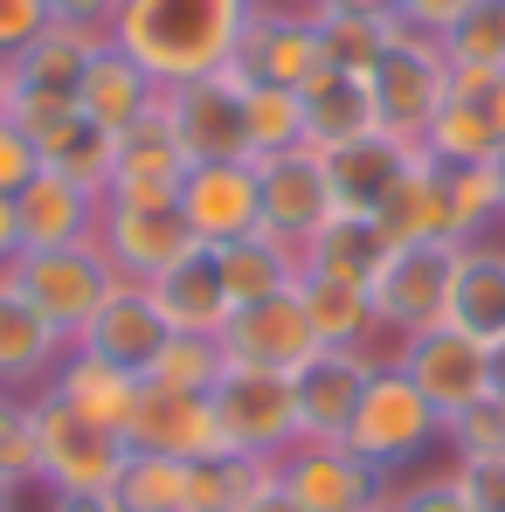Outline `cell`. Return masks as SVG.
Segmentation results:
<instances>
[{
  "instance_id": "1",
  "label": "cell",
  "mask_w": 505,
  "mask_h": 512,
  "mask_svg": "<svg viewBox=\"0 0 505 512\" xmlns=\"http://www.w3.org/2000/svg\"><path fill=\"white\" fill-rule=\"evenodd\" d=\"M256 7L263 0H118L111 49L132 56L160 90H180L236 63Z\"/></svg>"
},
{
  "instance_id": "2",
  "label": "cell",
  "mask_w": 505,
  "mask_h": 512,
  "mask_svg": "<svg viewBox=\"0 0 505 512\" xmlns=\"http://www.w3.org/2000/svg\"><path fill=\"white\" fill-rule=\"evenodd\" d=\"M339 443L395 485V471H409V464H422L429 450H443V416L422 402V388L395 367V360H381Z\"/></svg>"
},
{
  "instance_id": "3",
  "label": "cell",
  "mask_w": 505,
  "mask_h": 512,
  "mask_svg": "<svg viewBox=\"0 0 505 512\" xmlns=\"http://www.w3.org/2000/svg\"><path fill=\"white\" fill-rule=\"evenodd\" d=\"M457 256L464 243H388V256L367 277V305H374V333L388 353L416 333H436L450 319V284H457Z\"/></svg>"
},
{
  "instance_id": "4",
  "label": "cell",
  "mask_w": 505,
  "mask_h": 512,
  "mask_svg": "<svg viewBox=\"0 0 505 512\" xmlns=\"http://www.w3.org/2000/svg\"><path fill=\"white\" fill-rule=\"evenodd\" d=\"M28 429H35V485L56 492V499H104L125 471V436L70 416L49 388L28 395Z\"/></svg>"
},
{
  "instance_id": "5",
  "label": "cell",
  "mask_w": 505,
  "mask_h": 512,
  "mask_svg": "<svg viewBox=\"0 0 505 512\" xmlns=\"http://www.w3.org/2000/svg\"><path fill=\"white\" fill-rule=\"evenodd\" d=\"M367 90H374V118H381V132L402 139V146H422L429 118H436L443 97H450L443 42H429V35H416V28L395 21V42H388V56L374 63Z\"/></svg>"
},
{
  "instance_id": "6",
  "label": "cell",
  "mask_w": 505,
  "mask_h": 512,
  "mask_svg": "<svg viewBox=\"0 0 505 512\" xmlns=\"http://www.w3.org/2000/svg\"><path fill=\"white\" fill-rule=\"evenodd\" d=\"M409 381L422 388V402L450 423V416H464V409H478L485 395H499V353L485 340H471V333H457L450 319L436 326V333H416V340H402L388 353Z\"/></svg>"
},
{
  "instance_id": "7",
  "label": "cell",
  "mask_w": 505,
  "mask_h": 512,
  "mask_svg": "<svg viewBox=\"0 0 505 512\" xmlns=\"http://www.w3.org/2000/svg\"><path fill=\"white\" fill-rule=\"evenodd\" d=\"M14 284L28 291V305L63 333V340H77L90 326V312L104 305V291L118 284V270L104 263L97 243H70V250H21L14 263Z\"/></svg>"
},
{
  "instance_id": "8",
  "label": "cell",
  "mask_w": 505,
  "mask_h": 512,
  "mask_svg": "<svg viewBox=\"0 0 505 512\" xmlns=\"http://www.w3.org/2000/svg\"><path fill=\"white\" fill-rule=\"evenodd\" d=\"M215 423H222V450L236 457H284L298 443V402H291V374H263V367H229L215 381Z\"/></svg>"
},
{
  "instance_id": "9",
  "label": "cell",
  "mask_w": 505,
  "mask_h": 512,
  "mask_svg": "<svg viewBox=\"0 0 505 512\" xmlns=\"http://www.w3.org/2000/svg\"><path fill=\"white\" fill-rule=\"evenodd\" d=\"M256 187H263V229H270L277 243H291L298 256L333 229V215H339L333 173H326V160H319L312 146L256 160Z\"/></svg>"
},
{
  "instance_id": "10",
  "label": "cell",
  "mask_w": 505,
  "mask_h": 512,
  "mask_svg": "<svg viewBox=\"0 0 505 512\" xmlns=\"http://www.w3.org/2000/svg\"><path fill=\"white\" fill-rule=\"evenodd\" d=\"M277 492L298 512H374L388 506V478L360 464L346 443H291L277 457Z\"/></svg>"
},
{
  "instance_id": "11",
  "label": "cell",
  "mask_w": 505,
  "mask_h": 512,
  "mask_svg": "<svg viewBox=\"0 0 505 512\" xmlns=\"http://www.w3.org/2000/svg\"><path fill=\"white\" fill-rule=\"evenodd\" d=\"M381 360H388V353H374V346H319V353H312V360L291 374V402H298V443H339Z\"/></svg>"
},
{
  "instance_id": "12",
  "label": "cell",
  "mask_w": 505,
  "mask_h": 512,
  "mask_svg": "<svg viewBox=\"0 0 505 512\" xmlns=\"http://www.w3.org/2000/svg\"><path fill=\"white\" fill-rule=\"evenodd\" d=\"M160 118L173 125V139L187 146V160H250V132H243V77L215 70L180 90H160Z\"/></svg>"
},
{
  "instance_id": "13",
  "label": "cell",
  "mask_w": 505,
  "mask_h": 512,
  "mask_svg": "<svg viewBox=\"0 0 505 512\" xmlns=\"http://www.w3.org/2000/svg\"><path fill=\"white\" fill-rule=\"evenodd\" d=\"M215 340H222V353H229V367H263V374H298V367L326 346L298 291H284V298H256V305H236V312H229V326H222Z\"/></svg>"
},
{
  "instance_id": "14",
  "label": "cell",
  "mask_w": 505,
  "mask_h": 512,
  "mask_svg": "<svg viewBox=\"0 0 505 512\" xmlns=\"http://www.w3.org/2000/svg\"><path fill=\"white\" fill-rule=\"evenodd\" d=\"M243 84H277V90H305L326 56H319V28H312V7H284V0H263L243 28V49L229 63Z\"/></svg>"
},
{
  "instance_id": "15",
  "label": "cell",
  "mask_w": 505,
  "mask_h": 512,
  "mask_svg": "<svg viewBox=\"0 0 505 512\" xmlns=\"http://www.w3.org/2000/svg\"><path fill=\"white\" fill-rule=\"evenodd\" d=\"M97 250H104V263L118 277L153 284L180 250H194V229L180 222V201H104Z\"/></svg>"
},
{
  "instance_id": "16",
  "label": "cell",
  "mask_w": 505,
  "mask_h": 512,
  "mask_svg": "<svg viewBox=\"0 0 505 512\" xmlns=\"http://www.w3.org/2000/svg\"><path fill=\"white\" fill-rule=\"evenodd\" d=\"M180 222L194 229V243H236L263 229V187L256 160H201L180 180Z\"/></svg>"
},
{
  "instance_id": "17",
  "label": "cell",
  "mask_w": 505,
  "mask_h": 512,
  "mask_svg": "<svg viewBox=\"0 0 505 512\" xmlns=\"http://www.w3.org/2000/svg\"><path fill=\"white\" fill-rule=\"evenodd\" d=\"M167 340H173V326H167V312L153 305V291H146L139 277H118V284L104 291V305L90 312V326L70 346H84V353H97V360H111V367H125V374L146 381V367L160 360Z\"/></svg>"
},
{
  "instance_id": "18",
  "label": "cell",
  "mask_w": 505,
  "mask_h": 512,
  "mask_svg": "<svg viewBox=\"0 0 505 512\" xmlns=\"http://www.w3.org/2000/svg\"><path fill=\"white\" fill-rule=\"evenodd\" d=\"M125 450L173 457V464H201L222 457V423L208 395H173V388H139V409L125 423Z\"/></svg>"
},
{
  "instance_id": "19",
  "label": "cell",
  "mask_w": 505,
  "mask_h": 512,
  "mask_svg": "<svg viewBox=\"0 0 505 512\" xmlns=\"http://www.w3.org/2000/svg\"><path fill=\"white\" fill-rule=\"evenodd\" d=\"M63 353H70V340L28 305L14 270H0V395H21V402L42 395Z\"/></svg>"
},
{
  "instance_id": "20",
  "label": "cell",
  "mask_w": 505,
  "mask_h": 512,
  "mask_svg": "<svg viewBox=\"0 0 505 512\" xmlns=\"http://www.w3.org/2000/svg\"><path fill=\"white\" fill-rule=\"evenodd\" d=\"M187 167H194L187 146L173 139V125L153 111L125 139H111V187H104V201H180Z\"/></svg>"
},
{
  "instance_id": "21",
  "label": "cell",
  "mask_w": 505,
  "mask_h": 512,
  "mask_svg": "<svg viewBox=\"0 0 505 512\" xmlns=\"http://www.w3.org/2000/svg\"><path fill=\"white\" fill-rule=\"evenodd\" d=\"M21 250H70V243H97V215H104V201L77 187V180H63L56 167H42L28 187H21Z\"/></svg>"
},
{
  "instance_id": "22",
  "label": "cell",
  "mask_w": 505,
  "mask_h": 512,
  "mask_svg": "<svg viewBox=\"0 0 505 512\" xmlns=\"http://www.w3.org/2000/svg\"><path fill=\"white\" fill-rule=\"evenodd\" d=\"M139 388H146L139 374H125V367L97 360V353H84V346H70V353L56 360V374H49V395H56L70 416L111 429V436H125L132 409H139Z\"/></svg>"
},
{
  "instance_id": "23",
  "label": "cell",
  "mask_w": 505,
  "mask_h": 512,
  "mask_svg": "<svg viewBox=\"0 0 505 512\" xmlns=\"http://www.w3.org/2000/svg\"><path fill=\"white\" fill-rule=\"evenodd\" d=\"M450 326L485 340L492 353L505 346V229L471 236L457 256V284H450Z\"/></svg>"
},
{
  "instance_id": "24",
  "label": "cell",
  "mask_w": 505,
  "mask_h": 512,
  "mask_svg": "<svg viewBox=\"0 0 505 512\" xmlns=\"http://www.w3.org/2000/svg\"><path fill=\"white\" fill-rule=\"evenodd\" d=\"M374 229L388 243H457V215H450V173L436 160H409L402 180L388 187V201L374 208Z\"/></svg>"
},
{
  "instance_id": "25",
  "label": "cell",
  "mask_w": 505,
  "mask_h": 512,
  "mask_svg": "<svg viewBox=\"0 0 505 512\" xmlns=\"http://www.w3.org/2000/svg\"><path fill=\"white\" fill-rule=\"evenodd\" d=\"M77 104H84V118L97 125V132L125 139L139 118H153V111H160V84H153L132 56H118V49H111V35H104V49L90 56L84 84H77Z\"/></svg>"
},
{
  "instance_id": "26",
  "label": "cell",
  "mask_w": 505,
  "mask_h": 512,
  "mask_svg": "<svg viewBox=\"0 0 505 512\" xmlns=\"http://www.w3.org/2000/svg\"><path fill=\"white\" fill-rule=\"evenodd\" d=\"M146 291H153V305L167 312L173 333H222V326H229V291H222V270H215V250H208V243L180 250Z\"/></svg>"
},
{
  "instance_id": "27",
  "label": "cell",
  "mask_w": 505,
  "mask_h": 512,
  "mask_svg": "<svg viewBox=\"0 0 505 512\" xmlns=\"http://www.w3.org/2000/svg\"><path fill=\"white\" fill-rule=\"evenodd\" d=\"M319 160L333 173L339 215H374V208L388 201V187L402 180V167L416 160V146H402V139H388V132H367V139L333 146V153H319Z\"/></svg>"
},
{
  "instance_id": "28",
  "label": "cell",
  "mask_w": 505,
  "mask_h": 512,
  "mask_svg": "<svg viewBox=\"0 0 505 512\" xmlns=\"http://www.w3.org/2000/svg\"><path fill=\"white\" fill-rule=\"evenodd\" d=\"M298 104H305V146H312V153H333V146H353V139L381 132L367 77H346V70H319L312 84L298 90Z\"/></svg>"
},
{
  "instance_id": "29",
  "label": "cell",
  "mask_w": 505,
  "mask_h": 512,
  "mask_svg": "<svg viewBox=\"0 0 505 512\" xmlns=\"http://www.w3.org/2000/svg\"><path fill=\"white\" fill-rule=\"evenodd\" d=\"M215 270H222V291H229V312H236V305H256V298L298 291L305 256L291 243H277L270 229H256V236H236V243H215Z\"/></svg>"
},
{
  "instance_id": "30",
  "label": "cell",
  "mask_w": 505,
  "mask_h": 512,
  "mask_svg": "<svg viewBox=\"0 0 505 512\" xmlns=\"http://www.w3.org/2000/svg\"><path fill=\"white\" fill-rule=\"evenodd\" d=\"M104 49V35L70 28V21H49L21 56H14V90H56V97H77L90 56Z\"/></svg>"
},
{
  "instance_id": "31",
  "label": "cell",
  "mask_w": 505,
  "mask_h": 512,
  "mask_svg": "<svg viewBox=\"0 0 505 512\" xmlns=\"http://www.w3.org/2000/svg\"><path fill=\"white\" fill-rule=\"evenodd\" d=\"M416 153L436 160V167H492V160H499V132H492V118H485V104H478L471 90L450 84V97H443V111L429 118Z\"/></svg>"
},
{
  "instance_id": "32",
  "label": "cell",
  "mask_w": 505,
  "mask_h": 512,
  "mask_svg": "<svg viewBox=\"0 0 505 512\" xmlns=\"http://www.w3.org/2000/svg\"><path fill=\"white\" fill-rule=\"evenodd\" d=\"M270 485H277V464H270V457H236V450H222V457L187 464V512H243L250 499H263Z\"/></svg>"
},
{
  "instance_id": "33",
  "label": "cell",
  "mask_w": 505,
  "mask_h": 512,
  "mask_svg": "<svg viewBox=\"0 0 505 512\" xmlns=\"http://www.w3.org/2000/svg\"><path fill=\"white\" fill-rule=\"evenodd\" d=\"M298 298H305V312H312V326H319V340L326 346H374V305H367V284H346V277H319V270H305L298 277Z\"/></svg>"
},
{
  "instance_id": "34",
  "label": "cell",
  "mask_w": 505,
  "mask_h": 512,
  "mask_svg": "<svg viewBox=\"0 0 505 512\" xmlns=\"http://www.w3.org/2000/svg\"><path fill=\"white\" fill-rule=\"evenodd\" d=\"M381 256H388V236L374 229V215H333V229L305 250V270H319V277H346V284H367Z\"/></svg>"
},
{
  "instance_id": "35",
  "label": "cell",
  "mask_w": 505,
  "mask_h": 512,
  "mask_svg": "<svg viewBox=\"0 0 505 512\" xmlns=\"http://www.w3.org/2000/svg\"><path fill=\"white\" fill-rule=\"evenodd\" d=\"M312 28H319L326 70H346V77H374V63L395 42V21H374V14H319L312 7Z\"/></svg>"
},
{
  "instance_id": "36",
  "label": "cell",
  "mask_w": 505,
  "mask_h": 512,
  "mask_svg": "<svg viewBox=\"0 0 505 512\" xmlns=\"http://www.w3.org/2000/svg\"><path fill=\"white\" fill-rule=\"evenodd\" d=\"M229 374V353L215 333H173L160 360L146 367V388H173V395H215V381Z\"/></svg>"
},
{
  "instance_id": "37",
  "label": "cell",
  "mask_w": 505,
  "mask_h": 512,
  "mask_svg": "<svg viewBox=\"0 0 505 512\" xmlns=\"http://www.w3.org/2000/svg\"><path fill=\"white\" fill-rule=\"evenodd\" d=\"M243 132H250V160L298 153L305 146V104H298V90L243 84Z\"/></svg>"
},
{
  "instance_id": "38",
  "label": "cell",
  "mask_w": 505,
  "mask_h": 512,
  "mask_svg": "<svg viewBox=\"0 0 505 512\" xmlns=\"http://www.w3.org/2000/svg\"><path fill=\"white\" fill-rule=\"evenodd\" d=\"M104 499H111V512H187V464L132 450Z\"/></svg>"
},
{
  "instance_id": "39",
  "label": "cell",
  "mask_w": 505,
  "mask_h": 512,
  "mask_svg": "<svg viewBox=\"0 0 505 512\" xmlns=\"http://www.w3.org/2000/svg\"><path fill=\"white\" fill-rule=\"evenodd\" d=\"M450 70H505V0H478L450 35H443Z\"/></svg>"
},
{
  "instance_id": "40",
  "label": "cell",
  "mask_w": 505,
  "mask_h": 512,
  "mask_svg": "<svg viewBox=\"0 0 505 512\" xmlns=\"http://www.w3.org/2000/svg\"><path fill=\"white\" fill-rule=\"evenodd\" d=\"M35 485V429H28V402L0 395V492Z\"/></svg>"
},
{
  "instance_id": "41",
  "label": "cell",
  "mask_w": 505,
  "mask_h": 512,
  "mask_svg": "<svg viewBox=\"0 0 505 512\" xmlns=\"http://www.w3.org/2000/svg\"><path fill=\"white\" fill-rule=\"evenodd\" d=\"M450 492L471 512H505V450H485V457H450L443 464Z\"/></svg>"
},
{
  "instance_id": "42",
  "label": "cell",
  "mask_w": 505,
  "mask_h": 512,
  "mask_svg": "<svg viewBox=\"0 0 505 512\" xmlns=\"http://www.w3.org/2000/svg\"><path fill=\"white\" fill-rule=\"evenodd\" d=\"M443 450H450V457H485V450H505V388H499V395H485L478 409L450 416V423H443Z\"/></svg>"
},
{
  "instance_id": "43",
  "label": "cell",
  "mask_w": 505,
  "mask_h": 512,
  "mask_svg": "<svg viewBox=\"0 0 505 512\" xmlns=\"http://www.w3.org/2000/svg\"><path fill=\"white\" fill-rule=\"evenodd\" d=\"M42 173V153H35V139L14 125V118H0V194L7 201H21V187Z\"/></svg>"
},
{
  "instance_id": "44",
  "label": "cell",
  "mask_w": 505,
  "mask_h": 512,
  "mask_svg": "<svg viewBox=\"0 0 505 512\" xmlns=\"http://www.w3.org/2000/svg\"><path fill=\"white\" fill-rule=\"evenodd\" d=\"M56 14H49V0H0V56L14 63L42 28H49Z\"/></svg>"
},
{
  "instance_id": "45",
  "label": "cell",
  "mask_w": 505,
  "mask_h": 512,
  "mask_svg": "<svg viewBox=\"0 0 505 512\" xmlns=\"http://www.w3.org/2000/svg\"><path fill=\"white\" fill-rule=\"evenodd\" d=\"M471 7H478V0H402V14H395V21H402V28H416V35H429V42H443Z\"/></svg>"
},
{
  "instance_id": "46",
  "label": "cell",
  "mask_w": 505,
  "mask_h": 512,
  "mask_svg": "<svg viewBox=\"0 0 505 512\" xmlns=\"http://www.w3.org/2000/svg\"><path fill=\"white\" fill-rule=\"evenodd\" d=\"M388 506L395 512H471L457 492H450V478H422V485H402V492H388Z\"/></svg>"
},
{
  "instance_id": "47",
  "label": "cell",
  "mask_w": 505,
  "mask_h": 512,
  "mask_svg": "<svg viewBox=\"0 0 505 512\" xmlns=\"http://www.w3.org/2000/svg\"><path fill=\"white\" fill-rule=\"evenodd\" d=\"M49 14H56V21H70V28H90V35H111L118 0H49Z\"/></svg>"
},
{
  "instance_id": "48",
  "label": "cell",
  "mask_w": 505,
  "mask_h": 512,
  "mask_svg": "<svg viewBox=\"0 0 505 512\" xmlns=\"http://www.w3.org/2000/svg\"><path fill=\"white\" fill-rule=\"evenodd\" d=\"M319 14H374V21H395L402 0H312Z\"/></svg>"
},
{
  "instance_id": "49",
  "label": "cell",
  "mask_w": 505,
  "mask_h": 512,
  "mask_svg": "<svg viewBox=\"0 0 505 512\" xmlns=\"http://www.w3.org/2000/svg\"><path fill=\"white\" fill-rule=\"evenodd\" d=\"M14 256H21V208L0 194V270H7Z\"/></svg>"
},
{
  "instance_id": "50",
  "label": "cell",
  "mask_w": 505,
  "mask_h": 512,
  "mask_svg": "<svg viewBox=\"0 0 505 512\" xmlns=\"http://www.w3.org/2000/svg\"><path fill=\"white\" fill-rule=\"evenodd\" d=\"M42 512H111V499H56V492H49Z\"/></svg>"
},
{
  "instance_id": "51",
  "label": "cell",
  "mask_w": 505,
  "mask_h": 512,
  "mask_svg": "<svg viewBox=\"0 0 505 512\" xmlns=\"http://www.w3.org/2000/svg\"><path fill=\"white\" fill-rule=\"evenodd\" d=\"M243 512H298V506H291V499H284V492L270 485V492H263V499H250V506H243Z\"/></svg>"
},
{
  "instance_id": "52",
  "label": "cell",
  "mask_w": 505,
  "mask_h": 512,
  "mask_svg": "<svg viewBox=\"0 0 505 512\" xmlns=\"http://www.w3.org/2000/svg\"><path fill=\"white\" fill-rule=\"evenodd\" d=\"M7 111H14V63L0 56V118H7Z\"/></svg>"
},
{
  "instance_id": "53",
  "label": "cell",
  "mask_w": 505,
  "mask_h": 512,
  "mask_svg": "<svg viewBox=\"0 0 505 512\" xmlns=\"http://www.w3.org/2000/svg\"><path fill=\"white\" fill-rule=\"evenodd\" d=\"M492 180H499V201H505V146H499V160H492Z\"/></svg>"
},
{
  "instance_id": "54",
  "label": "cell",
  "mask_w": 505,
  "mask_h": 512,
  "mask_svg": "<svg viewBox=\"0 0 505 512\" xmlns=\"http://www.w3.org/2000/svg\"><path fill=\"white\" fill-rule=\"evenodd\" d=\"M284 7H312V0H284Z\"/></svg>"
},
{
  "instance_id": "55",
  "label": "cell",
  "mask_w": 505,
  "mask_h": 512,
  "mask_svg": "<svg viewBox=\"0 0 505 512\" xmlns=\"http://www.w3.org/2000/svg\"><path fill=\"white\" fill-rule=\"evenodd\" d=\"M0 512H7V492H0Z\"/></svg>"
},
{
  "instance_id": "56",
  "label": "cell",
  "mask_w": 505,
  "mask_h": 512,
  "mask_svg": "<svg viewBox=\"0 0 505 512\" xmlns=\"http://www.w3.org/2000/svg\"><path fill=\"white\" fill-rule=\"evenodd\" d=\"M374 512H395V506H374Z\"/></svg>"
}]
</instances>
